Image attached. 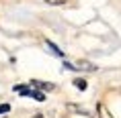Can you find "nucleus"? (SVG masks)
<instances>
[{
	"mask_svg": "<svg viewBox=\"0 0 121 118\" xmlns=\"http://www.w3.org/2000/svg\"><path fill=\"white\" fill-rule=\"evenodd\" d=\"M64 67L66 69H74V71H95L96 65H95V63H88V61H78V63L64 61Z\"/></svg>",
	"mask_w": 121,
	"mask_h": 118,
	"instance_id": "f257e3e1",
	"label": "nucleus"
},
{
	"mask_svg": "<svg viewBox=\"0 0 121 118\" xmlns=\"http://www.w3.org/2000/svg\"><path fill=\"white\" fill-rule=\"evenodd\" d=\"M31 88H35V90H53V84H45V81H37V80H31V84H29Z\"/></svg>",
	"mask_w": 121,
	"mask_h": 118,
	"instance_id": "f03ea898",
	"label": "nucleus"
},
{
	"mask_svg": "<svg viewBox=\"0 0 121 118\" xmlns=\"http://www.w3.org/2000/svg\"><path fill=\"white\" fill-rule=\"evenodd\" d=\"M45 43H47V47H49V49H51V51H53V53H56V55H57V57H64V51L60 49V47H57V45H56V43H51L49 39H45Z\"/></svg>",
	"mask_w": 121,
	"mask_h": 118,
	"instance_id": "7ed1b4c3",
	"label": "nucleus"
},
{
	"mask_svg": "<svg viewBox=\"0 0 121 118\" xmlns=\"http://www.w3.org/2000/svg\"><path fill=\"white\" fill-rule=\"evenodd\" d=\"M14 90H17L21 96H31V94H33V90L29 86H14Z\"/></svg>",
	"mask_w": 121,
	"mask_h": 118,
	"instance_id": "20e7f679",
	"label": "nucleus"
},
{
	"mask_svg": "<svg viewBox=\"0 0 121 118\" xmlns=\"http://www.w3.org/2000/svg\"><path fill=\"white\" fill-rule=\"evenodd\" d=\"M31 98H33V100H37V102H45V94H43V92H39V90H33Z\"/></svg>",
	"mask_w": 121,
	"mask_h": 118,
	"instance_id": "39448f33",
	"label": "nucleus"
},
{
	"mask_svg": "<svg viewBox=\"0 0 121 118\" xmlns=\"http://www.w3.org/2000/svg\"><path fill=\"white\" fill-rule=\"evenodd\" d=\"M74 86H76L78 90H86V88H88V84H86V80L78 77V80H74Z\"/></svg>",
	"mask_w": 121,
	"mask_h": 118,
	"instance_id": "423d86ee",
	"label": "nucleus"
},
{
	"mask_svg": "<svg viewBox=\"0 0 121 118\" xmlns=\"http://www.w3.org/2000/svg\"><path fill=\"white\" fill-rule=\"evenodd\" d=\"M10 112V104H0V114H6Z\"/></svg>",
	"mask_w": 121,
	"mask_h": 118,
	"instance_id": "0eeeda50",
	"label": "nucleus"
},
{
	"mask_svg": "<svg viewBox=\"0 0 121 118\" xmlns=\"http://www.w3.org/2000/svg\"><path fill=\"white\" fill-rule=\"evenodd\" d=\"M45 2H47V4H66V2H68V0H45Z\"/></svg>",
	"mask_w": 121,
	"mask_h": 118,
	"instance_id": "6e6552de",
	"label": "nucleus"
},
{
	"mask_svg": "<svg viewBox=\"0 0 121 118\" xmlns=\"http://www.w3.org/2000/svg\"><path fill=\"white\" fill-rule=\"evenodd\" d=\"M33 118H43V114H35V116H33Z\"/></svg>",
	"mask_w": 121,
	"mask_h": 118,
	"instance_id": "1a4fd4ad",
	"label": "nucleus"
}]
</instances>
